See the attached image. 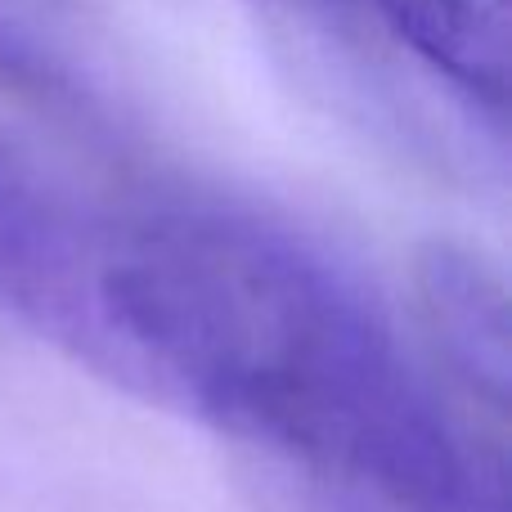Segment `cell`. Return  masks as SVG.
Masks as SVG:
<instances>
[{
	"label": "cell",
	"mask_w": 512,
	"mask_h": 512,
	"mask_svg": "<svg viewBox=\"0 0 512 512\" xmlns=\"http://www.w3.org/2000/svg\"><path fill=\"white\" fill-rule=\"evenodd\" d=\"M248 5L265 32L288 45L292 59L306 63L328 95L342 99V108L360 113L364 126L396 140L405 135H414L418 144L436 140L427 131V99L441 104V86L423 77L378 32L360 0H248Z\"/></svg>",
	"instance_id": "cell-2"
},
{
	"label": "cell",
	"mask_w": 512,
	"mask_h": 512,
	"mask_svg": "<svg viewBox=\"0 0 512 512\" xmlns=\"http://www.w3.org/2000/svg\"><path fill=\"white\" fill-rule=\"evenodd\" d=\"M418 306L441 369L459 391L504 418L512 382L508 297L499 270L459 243H432L418 252Z\"/></svg>",
	"instance_id": "cell-4"
},
{
	"label": "cell",
	"mask_w": 512,
	"mask_h": 512,
	"mask_svg": "<svg viewBox=\"0 0 512 512\" xmlns=\"http://www.w3.org/2000/svg\"><path fill=\"white\" fill-rule=\"evenodd\" d=\"M378 32L472 117L504 135L512 77L508 0H360Z\"/></svg>",
	"instance_id": "cell-3"
},
{
	"label": "cell",
	"mask_w": 512,
	"mask_h": 512,
	"mask_svg": "<svg viewBox=\"0 0 512 512\" xmlns=\"http://www.w3.org/2000/svg\"><path fill=\"white\" fill-rule=\"evenodd\" d=\"M77 364L373 512H504V459L454 427L378 297L248 207H108Z\"/></svg>",
	"instance_id": "cell-1"
},
{
	"label": "cell",
	"mask_w": 512,
	"mask_h": 512,
	"mask_svg": "<svg viewBox=\"0 0 512 512\" xmlns=\"http://www.w3.org/2000/svg\"><path fill=\"white\" fill-rule=\"evenodd\" d=\"M0 90L77 131L104 126V104L95 99L86 72L18 0H0Z\"/></svg>",
	"instance_id": "cell-5"
}]
</instances>
